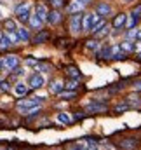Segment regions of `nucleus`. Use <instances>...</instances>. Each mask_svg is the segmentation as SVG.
<instances>
[{"instance_id":"obj_6","label":"nucleus","mask_w":141,"mask_h":150,"mask_svg":"<svg viewBox=\"0 0 141 150\" xmlns=\"http://www.w3.org/2000/svg\"><path fill=\"white\" fill-rule=\"evenodd\" d=\"M44 84H45V79L42 74H33L28 79V87H32V89H40Z\"/></svg>"},{"instance_id":"obj_37","label":"nucleus","mask_w":141,"mask_h":150,"mask_svg":"<svg viewBox=\"0 0 141 150\" xmlns=\"http://www.w3.org/2000/svg\"><path fill=\"white\" fill-rule=\"evenodd\" d=\"M133 14H136V16H140V14H141V4L138 5V7H134V9H133Z\"/></svg>"},{"instance_id":"obj_14","label":"nucleus","mask_w":141,"mask_h":150,"mask_svg":"<svg viewBox=\"0 0 141 150\" xmlns=\"http://www.w3.org/2000/svg\"><path fill=\"white\" fill-rule=\"evenodd\" d=\"M28 86L26 84H23V82H18L16 86H14V93H16V96H26L28 94Z\"/></svg>"},{"instance_id":"obj_31","label":"nucleus","mask_w":141,"mask_h":150,"mask_svg":"<svg viewBox=\"0 0 141 150\" xmlns=\"http://www.w3.org/2000/svg\"><path fill=\"white\" fill-rule=\"evenodd\" d=\"M125 37H127V40H133V38L136 40V37H138V30H134V28H129V32H127V35H125Z\"/></svg>"},{"instance_id":"obj_12","label":"nucleus","mask_w":141,"mask_h":150,"mask_svg":"<svg viewBox=\"0 0 141 150\" xmlns=\"http://www.w3.org/2000/svg\"><path fill=\"white\" fill-rule=\"evenodd\" d=\"M96 14H98V16H110V14H111V7H110L106 2H101V4L96 7Z\"/></svg>"},{"instance_id":"obj_4","label":"nucleus","mask_w":141,"mask_h":150,"mask_svg":"<svg viewBox=\"0 0 141 150\" xmlns=\"http://www.w3.org/2000/svg\"><path fill=\"white\" fill-rule=\"evenodd\" d=\"M70 32L73 35H78L82 32V14L80 12H75L70 18Z\"/></svg>"},{"instance_id":"obj_29","label":"nucleus","mask_w":141,"mask_h":150,"mask_svg":"<svg viewBox=\"0 0 141 150\" xmlns=\"http://www.w3.org/2000/svg\"><path fill=\"white\" fill-rule=\"evenodd\" d=\"M7 37H9L11 42H12V45L19 42V37H18V33H16V32H7Z\"/></svg>"},{"instance_id":"obj_44","label":"nucleus","mask_w":141,"mask_h":150,"mask_svg":"<svg viewBox=\"0 0 141 150\" xmlns=\"http://www.w3.org/2000/svg\"><path fill=\"white\" fill-rule=\"evenodd\" d=\"M140 59H141V52H140Z\"/></svg>"},{"instance_id":"obj_22","label":"nucleus","mask_w":141,"mask_h":150,"mask_svg":"<svg viewBox=\"0 0 141 150\" xmlns=\"http://www.w3.org/2000/svg\"><path fill=\"white\" fill-rule=\"evenodd\" d=\"M66 74H68L70 79H77V80L80 79V72H78L77 67H68V68H66Z\"/></svg>"},{"instance_id":"obj_18","label":"nucleus","mask_w":141,"mask_h":150,"mask_svg":"<svg viewBox=\"0 0 141 150\" xmlns=\"http://www.w3.org/2000/svg\"><path fill=\"white\" fill-rule=\"evenodd\" d=\"M47 12H49V11H47V7H45V5H42V4H40V5H37L35 14L40 18V19H42V21H45V18H47Z\"/></svg>"},{"instance_id":"obj_23","label":"nucleus","mask_w":141,"mask_h":150,"mask_svg":"<svg viewBox=\"0 0 141 150\" xmlns=\"http://www.w3.org/2000/svg\"><path fill=\"white\" fill-rule=\"evenodd\" d=\"M85 47H87L89 51H98V49H99V40H98V38L87 40V42H85Z\"/></svg>"},{"instance_id":"obj_2","label":"nucleus","mask_w":141,"mask_h":150,"mask_svg":"<svg viewBox=\"0 0 141 150\" xmlns=\"http://www.w3.org/2000/svg\"><path fill=\"white\" fill-rule=\"evenodd\" d=\"M16 16H18V19H19L21 23H26V21L30 19V16H32V4H30V2L19 4V5L16 7Z\"/></svg>"},{"instance_id":"obj_17","label":"nucleus","mask_w":141,"mask_h":150,"mask_svg":"<svg viewBox=\"0 0 141 150\" xmlns=\"http://www.w3.org/2000/svg\"><path fill=\"white\" fill-rule=\"evenodd\" d=\"M49 89H51V93H52V94H59V93L65 89V84H63V82H59V80H56V82H52V84L49 86Z\"/></svg>"},{"instance_id":"obj_36","label":"nucleus","mask_w":141,"mask_h":150,"mask_svg":"<svg viewBox=\"0 0 141 150\" xmlns=\"http://www.w3.org/2000/svg\"><path fill=\"white\" fill-rule=\"evenodd\" d=\"M51 4H52L56 9H59V7H63V5H65V0H51Z\"/></svg>"},{"instance_id":"obj_43","label":"nucleus","mask_w":141,"mask_h":150,"mask_svg":"<svg viewBox=\"0 0 141 150\" xmlns=\"http://www.w3.org/2000/svg\"><path fill=\"white\" fill-rule=\"evenodd\" d=\"M2 35H4V33H2V30H0V40H2Z\"/></svg>"},{"instance_id":"obj_32","label":"nucleus","mask_w":141,"mask_h":150,"mask_svg":"<svg viewBox=\"0 0 141 150\" xmlns=\"http://www.w3.org/2000/svg\"><path fill=\"white\" fill-rule=\"evenodd\" d=\"M77 86H78V80H77V79H71V80H68V84H66L65 87H68V89H77Z\"/></svg>"},{"instance_id":"obj_1","label":"nucleus","mask_w":141,"mask_h":150,"mask_svg":"<svg viewBox=\"0 0 141 150\" xmlns=\"http://www.w3.org/2000/svg\"><path fill=\"white\" fill-rule=\"evenodd\" d=\"M44 100H45L44 96H35V98H30V100H19L16 107H18L19 112L25 113V115H28V113H37L38 108H40V103H42Z\"/></svg>"},{"instance_id":"obj_3","label":"nucleus","mask_w":141,"mask_h":150,"mask_svg":"<svg viewBox=\"0 0 141 150\" xmlns=\"http://www.w3.org/2000/svg\"><path fill=\"white\" fill-rule=\"evenodd\" d=\"M99 21V16L94 12H89V14H85V16H82V30L84 32H91V28L96 25Z\"/></svg>"},{"instance_id":"obj_39","label":"nucleus","mask_w":141,"mask_h":150,"mask_svg":"<svg viewBox=\"0 0 141 150\" xmlns=\"http://www.w3.org/2000/svg\"><path fill=\"white\" fill-rule=\"evenodd\" d=\"M68 150H82V147H80V145H71Z\"/></svg>"},{"instance_id":"obj_35","label":"nucleus","mask_w":141,"mask_h":150,"mask_svg":"<svg viewBox=\"0 0 141 150\" xmlns=\"http://www.w3.org/2000/svg\"><path fill=\"white\" fill-rule=\"evenodd\" d=\"M0 89H2L4 93H7V91H9V82H7V80H0Z\"/></svg>"},{"instance_id":"obj_21","label":"nucleus","mask_w":141,"mask_h":150,"mask_svg":"<svg viewBox=\"0 0 141 150\" xmlns=\"http://www.w3.org/2000/svg\"><path fill=\"white\" fill-rule=\"evenodd\" d=\"M82 150H98V145H96V142H94V140L85 138V140H84V149H82Z\"/></svg>"},{"instance_id":"obj_20","label":"nucleus","mask_w":141,"mask_h":150,"mask_svg":"<svg viewBox=\"0 0 141 150\" xmlns=\"http://www.w3.org/2000/svg\"><path fill=\"white\" fill-rule=\"evenodd\" d=\"M16 33H18L19 40H23V42H28L30 40V33H28L26 28H16Z\"/></svg>"},{"instance_id":"obj_13","label":"nucleus","mask_w":141,"mask_h":150,"mask_svg":"<svg viewBox=\"0 0 141 150\" xmlns=\"http://www.w3.org/2000/svg\"><path fill=\"white\" fill-rule=\"evenodd\" d=\"M115 47H117V45H108V47H103V49H101V52H99L98 56H99L101 59H111Z\"/></svg>"},{"instance_id":"obj_8","label":"nucleus","mask_w":141,"mask_h":150,"mask_svg":"<svg viewBox=\"0 0 141 150\" xmlns=\"http://www.w3.org/2000/svg\"><path fill=\"white\" fill-rule=\"evenodd\" d=\"M138 140L136 138H125V140H122V142H118V147L122 150H134L138 149Z\"/></svg>"},{"instance_id":"obj_41","label":"nucleus","mask_w":141,"mask_h":150,"mask_svg":"<svg viewBox=\"0 0 141 150\" xmlns=\"http://www.w3.org/2000/svg\"><path fill=\"white\" fill-rule=\"evenodd\" d=\"M136 40H141V30L138 32V37H136Z\"/></svg>"},{"instance_id":"obj_25","label":"nucleus","mask_w":141,"mask_h":150,"mask_svg":"<svg viewBox=\"0 0 141 150\" xmlns=\"http://www.w3.org/2000/svg\"><path fill=\"white\" fill-rule=\"evenodd\" d=\"M140 23V16H136V14H131V19L124 25V26H127V28H134L136 25Z\"/></svg>"},{"instance_id":"obj_30","label":"nucleus","mask_w":141,"mask_h":150,"mask_svg":"<svg viewBox=\"0 0 141 150\" xmlns=\"http://www.w3.org/2000/svg\"><path fill=\"white\" fill-rule=\"evenodd\" d=\"M106 25V21L105 19H99V21H98V23H96V25H94V26H92V28H91V32H92V33H94V32H98V30H99V28H103V26H105Z\"/></svg>"},{"instance_id":"obj_38","label":"nucleus","mask_w":141,"mask_h":150,"mask_svg":"<svg viewBox=\"0 0 141 150\" xmlns=\"http://www.w3.org/2000/svg\"><path fill=\"white\" fill-rule=\"evenodd\" d=\"M134 89H136L138 93H141V80H140V82H136V84H134Z\"/></svg>"},{"instance_id":"obj_9","label":"nucleus","mask_w":141,"mask_h":150,"mask_svg":"<svg viewBox=\"0 0 141 150\" xmlns=\"http://www.w3.org/2000/svg\"><path fill=\"white\" fill-rule=\"evenodd\" d=\"M45 21H47L49 25H58V23L61 21V12H59L58 9H54V11L47 12V18H45Z\"/></svg>"},{"instance_id":"obj_5","label":"nucleus","mask_w":141,"mask_h":150,"mask_svg":"<svg viewBox=\"0 0 141 150\" xmlns=\"http://www.w3.org/2000/svg\"><path fill=\"white\" fill-rule=\"evenodd\" d=\"M18 65H19V58L16 54H7V56L2 58V67L5 70H14Z\"/></svg>"},{"instance_id":"obj_16","label":"nucleus","mask_w":141,"mask_h":150,"mask_svg":"<svg viewBox=\"0 0 141 150\" xmlns=\"http://www.w3.org/2000/svg\"><path fill=\"white\" fill-rule=\"evenodd\" d=\"M28 23H30V26H32L33 30H42V25H44V21H42L37 14H35V16H30Z\"/></svg>"},{"instance_id":"obj_15","label":"nucleus","mask_w":141,"mask_h":150,"mask_svg":"<svg viewBox=\"0 0 141 150\" xmlns=\"http://www.w3.org/2000/svg\"><path fill=\"white\" fill-rule=\"evenodd\" d=\"M118 47H120V49H122L124 52H127V54H129V52H134V51H136V44H134V42H131V40H124V42H122V44H120Z\"/></svg>"},{"instance_id":"obj_19","label":"nucleus","mask_w":141,"mask_h":150,"mask_svg":"<svg viewBox=\"0 0 141 150\" xmlns=\"http://www.w3.org/2000/svg\"><path fill=\"white\" fill-rule=\"evenodd\" d=\"M82 7H84V5H82L80 2H77V0H75V2H71L70 5L66 7V11H68L70 14H75V12H80V11H82Z\"/></svg>"},{"instance_id":"obj_26","label":"nucleus","mask_w":141,"mask_h":150,"mask_svg":"<svg viewBox=\"0 0 141 150\" xmlns=\"http://www.w3.org/2000/svg\"><path fill=\"white\" fill-rule=\"evenodd\" d=\"M12 45V42L9 40V37L7 35H2V40H0V49H9Z\"/></svg>"},{"instance_id":"obj_42","label":"nucleus","mask_w":141,"mask_h":150,"mask_svg":"<svg viewBox=\"0 0 141 150\" xmlns=\"http://www.w3.org/2000/svg\"><path fill=\"white\" fill-rule=\"evenodd\" d=\"M7 150H16V147H14V145H11V147H7Z\"/></svg>"},{"instance_id":"obj_10","label":"nucleus","mask_w":141,"mask_h":150,"mask_svg":"<svg viewBox=\"0 0 141 150\" xmlns=\"http://www.w3.org/2000/svg\"><path fill=\"white\" fill-rule=\"evenodd\" d=\"M49 37H51V35H49V32H45V30H40L35 37H33V44H35V45L45 44V42L49 40Z\"/></svg>"},{"instance_id":"obj_27","label":"nucleus","mask_w":141,"mask_h":150,"mask_svg":"<svg viewBox=\"0 0 141 150\" xmlns=\"http://www.w3.org/2000/svg\"><path fill=\"white\" fill-rule=\"evenodd\" d=\"M4 26H5L7 32H16V23H14L12 19H5V21H4Z\"/></svg>"},{"instance_id":"obj_33","label":"nucleus","mask_w":141,"mask_h":150,"mask_svg":"<svg viewBox=\"0 0 141 150\" xmlns=\"http://www.w3.org/2000/svg\"><path fill=\"white\" fill-rule=\"evenodd\" d=\"M129 108H131V107H129L127 103H124V105H117L113 110H115V112H124V110H129Z\"/></svg>"},{"instance_id":"obj_11","label":"nucleus","mask_w":141,"mask_h":150,"mask_svg":"<svg viewBox=\"0 0 141 150\" xmlns=\"http://www.w3.org/2000/svg\"><path fill=\"white\" fill-rule=\"evenodd\" d=\"M125 21H127V16H125L124 12H120V14H117V16H115V19H113V23H111V25H113V28H115V30H118V28H122V26L125 25Z\"/></svg>"},{"instance_id":"obj_46","label":"nucleus","mask_w":141,"mask_h":150,"mask_svg":"<svg viewBox=\"0 0 141 150\" xmlns=\"http://www.w3.org/2000/svg\"><path fill=\"white\" fill-rule=\"evenodd\" d=\"M28 150H30V149H28Z\"/></svg>"},{"instance_id":"obj_45","label":"nucleus","mask_w":141,"mask_h":150,"mask_svg":"<svg viewBox=\"0 0 141 150\" xmlns=\"http://www.w3.org/2000/svg\"><path fill=\"white\" fill-rule=\"evenodd\" d=\"M125 2H131V0H125Z\"/></svg>"},{"instance_id":"obj_34","label":"nucleus","mask_w":141,"mask_h":150,"mask_svg":"<svg viewBox=\"0 0 141 150\" xmlns=\"http://www.w3.org/2000/svg\"><path fill=\"white\" fill-rule=\"evenodd\" d=\"M59 94H61V98H63V100H70V98H75V94H77V93H75V91H73V93H63V91H61Z\"/></svg>"},{"instance_id":"obj_24","label":"nucleus","mask_w":141,"mask_h":150,"mask_svg":"<svg viewBox=\"0 0 141 150\" xmlns=\"http://www.w3.org/2000/svg\"><path fill=\"white\" fill-rule=\"evenodd\" d=\"M58 120L63 122V124H71V122H73V119L70 117V113H65V112L58 113Z\"/></svg>"},{"instance_id":"obj_7","label":"nucleus","mask_w":141,"mask_h":150,"mask_svg":"<svg viewBox=\"0 0 141 150\" xmlns=\"http://www.w3.org/2000/svg\"><path fill=\"white\" fill-rule=\"evenodd\" d=\"M85 110L91 112V113H101V112H106L108 107H106V103H103V101H91L85 107Z\"/></svg>"},{"instance_id":"obj_28","label":"nucleus","mask_w":141,"mask_h":150,"mask_svg":"<svg viewBox=\"0 0 141 150\" xmlns=\"http://www.w3.org/2000/svg\"><path fill=\"white\" fill-rule=\"evenodd\" d=\"M106 35H108V26H103V28H99V30H98V32H94V37L96 38H103V37H106Z\"/></svg>"},{"instance_id":"obj_40","label":"nucleus","mask_w":141,"mask_h":150,"mask_svg":"<svg viewBox=\"0 0 141 150\" xmlns=\"http://www.w3.org/2000/svg\"><path fill=\"white\" fill-rule=\"evenodd\" d=\"M77 2H80V4H82V5H87V4H89V2H91V0H77Z\"/></svg>"}]
</instances>
